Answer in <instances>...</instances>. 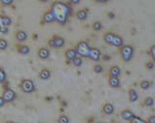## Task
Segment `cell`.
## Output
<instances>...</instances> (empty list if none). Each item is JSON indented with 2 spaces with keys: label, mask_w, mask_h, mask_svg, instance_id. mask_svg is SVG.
Masks as SVG:
<instances>
[{
  "label": "cell",
  "mask_w": 155,
  "mask_h": 123,
  "mask_svg": "<svg viewBox=\"0 0 155 123\" xmlns=\"http://www.w3.org/2000/svg\"><path fill=\"white\" fill-rule=\"evenodd\" d=\"M29 52H30V48H29L28 46L26 45H21L18 47V52L19 55H27Z\"/></svg>",
  "instance_id": "19"
},
{
  "label": "cell",
  "mask_w": 155,
  "mask_h": 123,
  "mask_svg": "<svg viewBox=\"0 0 155 123\" xmlns=\"http://www.w3.org/2000/svg\"><path fill=\"white\" fill-rule=\"evenodd\" d=\"M154 67H155V64L152 61H149V62H147V64H145V68H147V70H153Z\"/></svg>",
  "instance_id": "31"
},
{
  "label": "cell",
  "mask_w": 155,
  "mask_h": 123,
  "mask_svg": "<svg viewBox=\"0 0 155 123\" xmlns=\"http://www.w3.org/2000/svg\"><path fill=\"white\" fill-rule=\"evenodd\" d=\"M21 89L24 92V93H32L35 90V85H34V81L29 80V78H25V80H22V81L21 82Z\"/></svg>",
  "instance_id": "5"
},
{
  "label": "cell",
  "mask_w": 155,
  "mask_h": 123,
  "mask_svg": "<svg viewBox=\"0 0 155 123\" xmlns=\"http://www.w3.org/2000/svg\"><path fill=\"white\" fill-rule=\"evenodd\" d=\"M51 11L53 14L55 22L64 25L72 14V8L68 3L62 1H54L51 5Z\"/></svg>",
  "instance_id": "1"
},
{
  "label": "cell",
  "mask_w": 155,
  "mask_h": 123,
  "mask_svg": "<svg viewBox=\"0 0 155 123\" xmlns=\"http://www.w3.org/2000/svg\"><path fill=\"white\" fill-rule=\"evenodd\" d=\"M50 50L47 48H39L38 51V56L41 58V59H48V57H50Z\"/></svg>",
  "instance_id": "11"
},
{
  "label": "cell",
  "mask_w": 155,
  "mask_h": 123,
  "mask_svg": "<svg viewBox=\"0 0 155 123\" xmlns=\"http://www.w3.org/2000/svg\"><path fill=\"white\" fill-rule=\"evenodd\" d=\"M58 123H69V118L66 115H61L58 118Z\"/></svg>",
  "instance_id": "30"
},
{
  "label": "cell",
  "mask_w": 155,
  "mask_h": 123,
  "mask_svg": "<svg viewBox=\"0 0 155 123\" xmlns=\"http://www.w3.org/2000/svg\"><path fill=\"white\" fill-rule=\"evenodd\" d=\"M81 2V0H69V3L71 5H79Z\"/></svg>",
  "instance_id": "34"
},
{
  "label": "cell",
  "mask_w": 155,
  "mask_h": 123,
  "mask_svg": "<svg viewBox=\"0 0 155 123\" xmlns=\"http://www.w3.org/2000/svg\"><path fill=\"white\" fill-rule=\"evenodd\" d=\"M48 47L52 48H60L65 45V39L60 36H53L48 42Z\"/></svg>",
  "instance_id": "6"
},
{
  "label": "cell",
  "mask_w": 155,
  "mask_h": 123,
  "mask_svg": "<svg viewBox=\"0 0 155 123\" xmlns=\"http://www.w3.org/2000/svg\"><path fill=\"white\" fill-rule=\"evenodd\" d=\"M131 123H147V121H144L143 119H142V118H140L139 116H135L134 115V117L132 119H131Z\"/></svg>",
  "instance_id": "29"
},
{
  "label": "cell",
  "mask_w": 155,
  "mask_h": 123,
  "mask_svg": "<svg viewBox=\"0 0 155 123\" xmlns=\"http://www.w3.org/2000/svg\"><path fill=\"white\" fill-rule=\"evenodd\" d=\"M150 85H151V83H150V81H142L140 82V87L142 88V89H143V90H147V89H148V88L150 87Z\"/></svg>",
  "instance_id": "23"
},
{
  "label": "cell",
  "mask_w": 155,
  "mask_h": 123,
  "mask_svg": "<svg viewBox=\"0 0 155 123\" xmlns=\"http://www.w3.org/2000/svg\"><path fill=\"white\" fill-rule=\"evenodd\" d=\"M2 27H3V25H2L1 22H0V33H1V29H2Z\"/></svg>",
  "instance_id": "41"
},
{
  "label": "cell",
  "mask_w": 155,
  "mask_h": 123,
  "mask_svg": "<svg viewBox=\"0 0 155 123\" xmlns=\"http://www.w3.org/2000/svg\"><path fill=\"white\" fill-rule=\"evenodd\" d=\"M41 3H48V2H50V0H39Z\"/></svg>",
  "instance_id": "39"
},
{
  "label": "cell",
  "mask_w": 155,
  "mask_h": 123,
  "mask_svg": "<svg viewBox=\"0 0 155 123\" xmlns=\"http://www.w3.org/2000/svg\"><path fill=\"white\" fill-rule=\"evenodd\" d=\"M147 123H155V116L154 115L150 116L149 118H148V122Z\"/></svg>",
  "instance_id": "37"
},
{
  "label": "cell",
  "mask_w": 155,
  "mask_h": 123,
  "mask_svg": "<svg viewBox=\"0 0 155 123\" xmlns=\"http://www.w3.org/2000/svg\"><path fill=\"white\" fill-rule=\"evenodd\" d=\"M0 22H1L3 26L9 27L12 24V18L8 16H1V15H0Z\"/></svg>",
  "instance_id": "18"
},
{
  "label": "cell",
  "mask_w": 155,
  "mask_h": 123,
  "mask_svg": "<svg viewBox=\"0 0 155 123\" xmlns=\"http://www.w3.org/2000/svg\"><path fill=\"white\" fill-rule=\"evenodd\" d=\"M153 104H154V100H153L152 97H147L144 99V105L145 106L151 107V106H153Z\"/></svg>",
  "instance_id": "27"
},
{
  "label": "cell",
  "mask_w": 155,
  "mask_h": 123,
  "mask_svg": "<svg viewBox=\"0 0 155 123\" xmlns=\"http://www.w3.org/2000/svg\"><path fill=\"white\" fill-rule=\"evenodd\" d=\"M104 59H105V60H108V59H110V56H106V55H105V56H104Z\"/></svg>",
  "instance_id": "40"
},
{
  "label": "cell",
  "mask_w": 155,
  "mask_h": 123,
  "mask_svg": "<svg viewBox=\"0 0 155 123\" xmlns=\"http://www.w3.org/2000/svg\"><path fill=\"white\" fill-rule=\"evenodd\" d=\"M27 33L23 30H18L16 34V39L18 41V42H24L27 40Z\"/></svg>",
  "instance_id": "15"
},
{
  "label": "cell",
  "mask_w": 155,
  "mask_h": 123,
  "mask_svg": "<svg viewBox=\"0 0 155 123\" xmlns=\"http://www.w3.org/2000/svg\"><path fill=\"white\" fill-rule=\"evenodd\" d=\"M51 71L48 70V69H46V68L42 69L40 74H39V77H40V78H41V80H43V81L48 80V78H51Z\"/></svg>",
  "instance_id": "14"
},
{
  "label": "cell",
  "mask_w": 155,
  "mask_h": 123,
  "mask_svg": "<svg viewBox=\"0 0 155 123\" xmlns=\"http://www.w3.org/2000/svg\"><path fill=\"white\" fill-rule=\"evenodd\" d=\"M7 123H15V122H12V121H9V122H7Z\"/></svg>",
  "instance_id": "42"
},
{
  "label": "cell",
  "mask_w": 155,
  "mask_h": 123,
  "mask_svg": "<svg viewBox=\"0 0 155 123\" xmlns=\"http://www.w3.org/2000/svg\"><path fill=\"white\" fill-rule=\"evenodd\" d=\"M76 18L81 22H84L88 18V9H81L77 12Z\"/></svg>",
  "instance_id": "10"
},
{
  "label": "cell",
  "mask_w": 155,
  "mask_h": 123,
  "mask_svg": "<svg viewBox=\"0 0 155 123\" xmlns=\"http://www.w3.org/2000/svg\"><path fill=\"white\" fill-rule=\"evenodd\" d=\"M92 27H93V29L95 31H101L102 28H103V24H102L101 22L96 21L93 22V24H92Z\"/></svg>",
  "instance_id": "24"
},
{
  "label": "cell",
  "mask_w": 155,
  "mask_h": 123,
  "mask_svg": "<svg viewBox=\"0 0 155 123\" xmlns=\"http://www.w3.org/2000/svg\"><path fill=\"white\" fill-rule=\"evenodd\" d=\"M6 73H5V71L3 70L2 68H0V83H3L5 81H6Z\"/></svg>",
  "instance_id": "28"
},
{
  "label": "cell",
  "mask_w": 155,
  "mask_h": 123,
  "mask_svg": "<svg viewBox=\"0 0 155 123\" xmlns=\"http://www.w3.org/2000/svg\"><path fill=\"white\" fill-rule=\"evenodd\" d=\"M0 2L3 5V6H10V5H12L14 0H0Z\"/></svg>",
  "instance_id": "32"
},
{
  "label": "cell",
  "mask_w": 155,
  "mask_h": 123,
  "mask_svg": "<svg viewBox=\"0 0 155 123\" xmlns=\"http://www.w3.org/2000/svg\"><path fill=\"white\" fill-rule=\"evenodd\" d=\"M42 21H43L44 23H52V22H55L54 16H53V14L51 13V10H48V11L44 13L43 18H42Z\"/></svg>",
  "instance_id": "9"
},
{
  "label": "cell",
  "mask_w": 155,
  "mask_h": 123,
  "mask_svg": "<svg viewBox=\"0 0 155 123\" xmlns=\"http://www.w3.org/2000/svg\"><path fill=\"white\" fill-rule=\"evenodd\" d=\"M121 117H122L124 120H131L134 117V114L131 111L125 110L121 112Z\"/></svg>",
  "instance_id": "21"
},
{
  "label": "cell",
  "mask_w": 155,
  "mask_h": 123,
  "mask_svg": "<svg viewBox=\"0 0 155 123\" xmlns=\"http://www.w3.org/2000/svg\"><path fill=\"white\" fill-rule=\"evenodd\" d=\"M128 95H129V101L132 102V103L136 102V101L138 100V98H139L138 93H137V91H136L135 89H129Z\"/></svg>",
  "instance_id": "20"
},
{
  "label": "cell",
  "mask_w": 155,
  "mask_h": 123,
  "mask_svg": "<svg viewBox=\"0 0 155 123\" xmlns=\"http://www.w3.org/2000/svg\"><path fill=\"white\" fill-rule=\"evenodd\" d=\"M120 68L116 65H114L110 68V77H119L120 75Z\"/></svg>",
  "instance_id": "17"
},
{
  "label": "cell",
  "mask_w": 155,
  "mask_h": 123,
  "mask_svg": "<svg viewBox=\"0 0 155 123\" xmlns=\"http://www.w3.org/2000/svg\"><path fill=\"white\" fill-rule=\"evenodd\" d=\"M101 52L99 48H90L89 51V55H88V58H90L91 60L93 61H99L101 58Z\"/></svg>",
  "instance_id": "8"
},
{
  "label": "cell",
  "mask_w": 155,
  "mask_h": 123,
  "mask_svg": "<svg viewBox=\"0 0 155 123\" xmlns=\"http://www.w3.org/2000/svg\"><path fill=\"white\" fill-rule=\"evenodd\" d=\"M5 103H6V102L4 101L3 97H2V96H0V108H1V107H3V106L5 105Z\"/></svg>",
  "instance_id": "38"
},
{
  "label": "cell",
  "mask_w": 155,
  "mask_h": 123,
  "mask_svg": "<svg viewBox=\"0 0 155 123\" xmlns=\"http://www.w3.org/2000/svg\"><path fill=\"white\" fill-rule=\"evenodd\" d=\"M8 32H9V27H7V26H3L2 29H1V33H2V34H7Z\"/></svg>",
  "instance_id": "35"
},
{
  "label": "cell",
  "mask_w": 155,
  "mask_h": 123,
  "mask_svg": "<svg viewBox=\"0 0 155 123\" xmlns=\"http://www.w3.org/2000/svg\"><path fill=\"white\" fill-rule=\"evenodd\" d=\"M120 55L124 62H129L134 56V48L131 45H122L120 47Z\"/></svg>",
  "instance_id": "3"
},
{
  "label": "cell",
  "mask_w": 155,
  "mask_h": 123,
  "mask_svg": "<svg viewBox=\"0 0 155 123\" xmlns=\"http://www.w3.org/2000/svg\"><path fill=\"white\" fill-rule=\"evenodd\" d=\"M93 71L96 74H101V73H103L104 68H103V66H102V65H100V64H96V65L93 67Z\"/></svg>",
  "instance_id": "26"
},
{
  "label": "cell",
  "mask_w": 155,
  "mask_h": 123,
  "mask_svg": "<svg viewBox=\"0 0 155 123\" xmlns=\"http://www.w3.org/2000/svg\"><path fill=\"white\" fill-rule=\"evenodd\" d=\"M75 50L78 53V55H80L81 57H88L90 47L88 45V43L85 41H81L77 44V46L75 48Z\"/></svg>",
  "instance_id": "4"
},
{
  "label": "cell",
  "mask_w": 155,
  "mask_h": 123,
  "mask_svg": "<svg viewBox=\"0 0 155 123\" xmlns=\"http://www.w3.org/2000/svg\"><path fill=\"white\" fill-rule=\"evenodd\" d=\"M103 112L106 115H111L113 112L114 111V107L113 104H110V103H107L103 106Z\"/></svg>",
  "instance_id": "16"
},
{
  "label": "cell",
  "mask_w": 155,
  "mask_h": 123,
  "mask_svg": "<svg viewBox=\"0 0 155 123\" xmlns=\"http://www.w3.org/2000/svg\"><path fill=\"white\" fill-rule=\"evenodd\" d=\"M2 97H3V99H4L5 102L10 103V102H13L15 99H16L17 95H16V92H15L13 89H11V88L8 87V88H6V89L4 90Z\"/></svg>",
  "instance_id": "7"
},
{
  "label": "cell",
  "mask_w": 155,
  "mask_h": 123,
  "mask_svg": "<svg viewBox=\"0 0 155 123\" xmlns=\"http://www.w3.org/2000/svg\"><path fill=\"white\" fill-rule=\"evenodd\" d=\"M104 41L108 44V45H111L114 47H117L120 48L123 45V39L122 37H120L119 35H116V34L113 32H107L105 33V35L103 37Z\"/></svg>",
  "instance_id": "2"
},
{
  "label": "cell",
  "mask_w": 155,
  "mask_h": 123,
  "mask_svg": "<svg viewBox=\"0 0 155 123\" xmlns=\"http://www.w3.org/2000/svg\"><path fill=\"white\" fill-rule=\"evenodd\" d=\"M76 56H78V53H77L75 48H69V50H67L65 52V57H66L68 62L72 61Z\"/></svg>",
  "instance_id": "12"
},
{
  "label": "cell",
  "mask_w": 155,
  "mask_h": 123,
  "mask_svg": "<svg viewBox=\"0 0 155 123\" xmlns=\"http://www.w3.org/2000/svg\"><path fill=\"white\" fill-rule=\"evenodd\" d=\"M149 55L153 59H155V46H151L149 48Z\"/></svg>",
  "instance_id": "33"
},
{
  "label": "cell",
  "mask_w": 155,
  "mask_h": 123,
  "mask_svg": "<svg viewBox=\"0 0 155 123\" xmlns=\"http://www.w3.org/2000/svg\"><path fill=\"white\" fill-rule=\"evenodd\" d=\"M72 63L75 67H81L82 65V57H81L79 55L76 56L74 59L72 60Z\"/></svg>",
  "instance_id": "22"
},
{
  "label": "cell",
  "mask_w": 155,
  "mask_h": 123,
  "mask_svg": "<svg viewBox=\"0 0 155 123\" xmlns=\"http://www.w3.org/2000/svg\"><path fill=\"white\" fill-rule=\"evenodd\" d=\"M8 48V42L5 39H0V51H5Z\"/></svg>",
  "instance_id": "25"
},
{
  "label": "cell",
  "mask_w": 155,
  "mask_h": 123,
  "mask_svg": "<svg viewBox=\"0 0 155 123\" xmlns=\"http://www.w3.org/2000/svg\"><path fill=\"white\" fill-rule=\"evenodd\" d=\"M94 2L96 3H100V4H105V3H108L110 0H93Z\"/></svg>",
  "instance_id": "36"
},
{
  "label": "cell",
  "mask_w": 155,
  "mask_h": 123,
  "mask_svg": "<svg viewBox=\"0 0 155 123\" xmlns=\"http://www.w3.org/2000/svg\"><path fill=\"white\" fill-rule=\"evenodd\" d=\"M109 85L113 88H118L120 86V81L118 77H110Z\"/></svg>",
  "instance_id": "13"
}]
</instances>
